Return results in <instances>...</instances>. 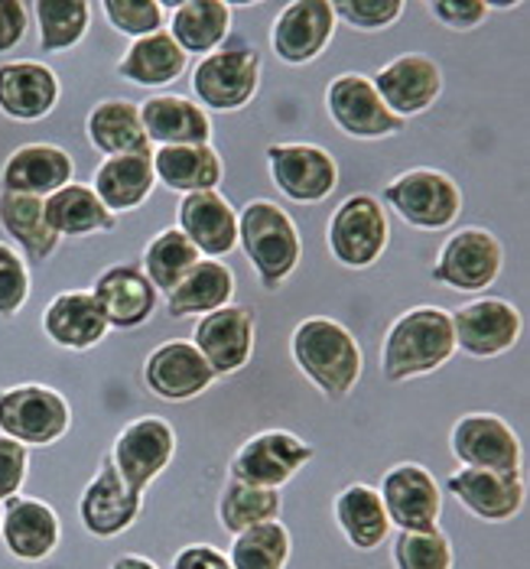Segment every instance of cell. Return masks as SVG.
Wrapping results in <instances>:
<instances>
[{
  "mask_svg": "<svg viewBox=\"0 0 530 569\" xmlns=\"http://www.w3.org/2000/svg\"><path fill=\"white\" fill-rule=\"evenodd\" d=\"M456 355L452 316L437 307L407 309L384 336L381 371L388 381H410L442 368Z\"/></svg>",
  "mask_w": 530,
  "mask_h": 569,
  "instance_id": "2",
  "label": "cell"
},
{
  "mask_svg": "<svg viewBox=\"0 0 530 569\" xmlns=\"http://www.w3.org/2000/svg\"><path fill=\"white\" fill-rule=\"evenodd\" d=\"M153 176L163 182L170 192H209L219 189L224 167H221L219 150L212 143L199 147H157L153 153Z\"/></svg>",
  "mask_w": 530,
  "mask_h": 569,
  "instance_id": "30",
  "label": "cell"
},
{
  "mask_svg": "<svg viewBox=\"0 0 530 569\" xmlns=\"http://www.w3.org/2000/svg\"><path fill=\"white\" fill-rule=\"evenodd\" d=\"M27 300H30V270L13 248L0 244V316L20 312Z\"/></svg>",
  "mask_w": 530,
  "mask_h": 569,
  "instance_id": "44",
  "label": "cell"
},
{
  "mask_svg": "<svg viewBox=\"0 0 530 569\" xmlns=\"http://www.w3.org/2000/svg\"><path fill=\"white\" fill-rule=\"evenodd\" d=\"M336 521H339L346 540L352 543L354 550H378L391 533V521H388V511H384V501H381L378 488L361 482L339 491Z\"/></svg>",
  "mask_w": 530,
  "mask_h": 569,
  "instance_id": "35",
  "label": "cell"
},
{
  "mask_svg": "<svg viewBox=\"0 0 530 569\" xmlns=\"http://www.w3.org/2000/svg\"><path fill=\"white\" fill-rule=\"evenodd\" d=\"M312 459V446L287 430H267L251 437L231 459V479L280 488Z\"/></svg>",
  "mask_w": 530,
  "mask_h": 569,
  "instance_id": "13",
  "label": "cell"
},
{
  "mask_svg": "<svg viewBox=\"0 0 530 569\" xmlns=\"http://www.w3.org/2000/svg\"><path fill=\"white\" fill-rule=\"evenodd\" d=\"M452 316V332H456V349H462L472 358H498L508 349L518 346L521 339V312L508 300H476L469 307L449 312Z\"/></svg>",
  "mask_w": 530,
  "mask_h": 569,
  "instance_id": "16",
  "label": "cell"
},
{
  "mask_svg": "<svg viewBox=\"0 0 530 569\" xmlns=\"http://www.w3.org/2000/svg\"><path fill=\"white\" fill-rule=\"evenodd\" d=\"M216 378L219 375L209 368L202 351L182 339L157 346L143 365V381L150 395H157L160 400H192L209 391Z\"/></svg>",
  "mask_w": 530,
  "mask_h": 569,
  "instance_id": "18",
  "label": "cell"
},
{
  "mask_svg": "<svg viewBox=\"0 0 530 569\" xmlns=\"http://www.w3.org/2000/svg\"><path fill=\"white\" fill-rule=\"evenodd\" d=\"M238 244L267 290L280 287L297 270L303 254L293 219L267 199L248 202L238 216Z\"/></svg>",
  "mask_w": 530,
  "mask_h": 569,
  "instance_id": "3",
  "label": "cell"
},
{
  "mask_svg": "<svg viewBox=\"0 0 530 569\" xmlns=\"http://www.w3.org/2000/svg\"><path fill=\"white\" fill-rule=\"evenodd\" d=\"M267 170L273 186L293 202H322L339 186V167L329 150L316 143H270Z\"/></svg>",
  "mask_w": 530,
  "mask_h": 569,
  "instance_id": "9",
  "label": "cell"
},
{
  "mask_svg": "<svg viewBox=\"0 0 530 569\" xmlns=\"http://www.w3.org/2000/svg\"><path fill=\"white\" fill-rule=\"evenodd\" d=\"M0 224L37 261H46L59 248V234L46 221L43 199L17 196V192H0Z\"/></svg>",
  "mask_w": 530,
  "mask_h": 569,
  "instance_id": "37",
  "label": "cell"
},
{
  "mask_svg": "<svg viewBox=\"0 0 530 569\" xmlns=\"http://www.w3.org/2000/svg\"><path fill=\"white\" fill-rule=\"evenodd\" d=\"M173 569H231V560L209 543H192L179 550Z\"/></svg>",
  "mask_w": 530,
  "mask_h": 569,
  "instance_id": "49",
  "label": "cell"
},
{
  "mask_svg": "<svg viewBox=\"0 0 530 569\" xmlns=\"http://www.w3.org/2000/svg\"><path fill=\"white\" fill-rule=\"evenodd\" d=\"M452 456L466 469L518 472L521 476V439L494 413H469L456 420L449 433Z\"/></svg>",
  "mask_w": 530,
  "mask_h": 569,
  "instance_id": "12",
  "label": "cell"
},
{
  "mask_svg": "<svg viewBox=\"0 0 530 569\" xmlns=\"http://www.w3.org/2000/svg\"><path fill=\"white\" fill-rule=\"evenodd\" d=\"M59 518L56 511L40 501V498H7L3 501V515H0V537L7 543V550L23 560V563H40L46 560L56 543H59Z\"/></svg>",
  "mask_w": 530,
  "mask_h": 569,
  "instance_id": "23",
  "label": "cell"
},
{
  "mask_svg": "<svg viewBox=\"0 0 530 569\" xmlns=\"http://www.w3.org/2000/svg\"><path fill=\"white\" fill-rule=\"evenodd\" d=\"M202 261L199 258V251H196V244L179 231V228H167V231H160L150 244H147V251H143V273H147V280L157 287V293H173L179 283H182V277L196 267V263Z\"/></svg>",
  "mask_w": 530,
  "mask_h": 569,
  "instance_id": "39",
  "label": "cell"
},
{
  "mask_svg": "<svg viewBox=\"0 0 530 569\" xmlns=\"http://www.w3.org/2000/svg\"><path fill=\"white\" fill-rule=\"evenodd\" d=\"M157 186L153 157L150 153H124V157H104V163L94 170L91 189L104 202L108 212H131L140 209Z\"/></svg>",
  "mask_w": 530,
  "mask_h": 569,
  "instance_id": "29",
  "label": "cell"
},
{
  "mask_svg": "<svg viewBox=\"0 0 530 569\" xmlns=\"http://www.w3.org/2000/svg\"><path fill=\"white\" fill-rule=\"evenodd\" d=\"M501 263H504V248L491 231L462 228L449 234V241L442 244L440 261L433 267V280L459 293H482L498 280Z\"/></svg>",
  "mask_w": 530,
  "mask_h": 569,
  "instance_id": "8",
  "label": "cell"
},
{
  "mask_svg": "<svg viewBox=\"0 0 530 569\" xmlns=\"http://www.w3.org/2000/svg\"><path fill=\"white\" fill-rule=\"evenodd\" d=\"M378 495L384 501L388 521L398 530H430L440 521V485L417 462H400L388 469Z\"/></svg>",
  "mask_w": 530,
  "mask_h": 569,
  "instance_id": "15",
  "label": "cell"
},
{
  "mask_svg": "<svg viewBox=\"0 0 530 569\" xmlns=\"http://www.w3.org/2000/svg\"><path fill=\"white\" fill-rule=\"evenodd\" d=\"M384 202L398 212L400 219L420 231H442L456 224L462 212V192L456 179L440 170H407L388 189Z\"/></svg>",
  "mask_w": 530,
  "mask_h": 569,
  "instance_id": "6",
  "label": "cell"
},
{
  "mask_svg": "<svg viewBox=\"0 0 530 569\" xmlns=\"http://www.w3.org/2000/svg\"><path fill=\"white\" fill-rule=\"evenodd\" d=\"M234 297V273L221 261H199L179 283L173 293H167V309L173 319L186 316H209L221 307H231Z\"/></svg>",
  "mask_w": 530,
  "mask_h": 569,
  "instance_id": "32",
  "label": "cell"
},
{
  "mask_svg": "<svg viewBox=\"0 0 530 569\" xmlns=\"http://www.w3.org/2000/svg\"><path fill=\"white\" fill-rule=\"evenodd\" d=\"M94 303L101 309L104 322L114 329H137L143 326L153 309H157V287L147 280V273L133 263H114L104 273H98L94 290H91Z\"/></svg>",
  "mask_w": 530,
  "mask_h": 569,
  "instance_id": "21",
  "label": "cell"
},
{
  "mask_svg": "<svg viewBox=\"0 0 530 569\" xmlns=\"http://www.w3.org/2000/svg\"><path fill=\"white\" fill-rule=\"evenodd\" d=\"M43 329L59 349L86 351L94 349L108 336L111 326L104 322V316H101V309H98L91 293L66 290L46 307Z\"/></svg>",
  "mask_w": 530,
  "mask_h": 569,
  "instance_id": "28",
  "label": "cell"
},
{
  "mask_svg": "<svg viewBox=\"0 0 530 569\" xmlns=\"http://www.w3.org/2000/svg\"><path fill=\"white\" fill-rule=\"evenodd\" d=\"M177 452V433L163 417H140L128 423L111 449V462L121 472L128 488L140 491L153 482Z\"/></svg>",
  "mask_w": 530,
  "mask_h": 569,
  "instance_id": "11",
  "label": "cell"
},
{
  "mask_svg": "<svg viewBox=\"0 0 530 569\" xmlns=\"http://www.w3.org/2000/svg\"><path fill=\"white\" fill-rule=\"evenodd\" d=\"M280 518V491L261 485L228 479L219 498V521L228 533H241L248 527L267 525Z\"/></svg>",
  "mask_w": 530,
  "mask_h": 569,
  "instance_id": "38",
  "label": "cell"
},
{
  "mask_svg": "<svg viewBox=\"0 0 530 569\" xmlns=\"http://www.w3.org/2000/svg\"><path fill=\"white\" fill-rule=\"evenodd\" d=\"M336 20L339 17L329 0H293L273 20L270 46L287 66H307L332 43Z\"/></svg>",
  "mask_w": 530,
  "mask_h": 569,
  "instance_id": "14",
  "label": "cell"
},
{
  "mask_svg": "<svg viewBox=\"0 0 530 569\" xmlns=\"http://www.w3.org/2000/svg\"><path fill=\"white\" fill-rule=\"evenodd\" d=\"M30 7L20 0H0V52H10L27 37Z\"/></svg>",
  "mask_w": 530,
  "mask_h": 569,
  "instance_id": "48",
  "label": "cell"
},
{
  "mask_svg": "<svg viewBox=\"0 0 530 569\" xmlns=\"http://www.w3.org/2000/svg\"><path fill=\"white\" fill-rule=\"evenodd\" d=\"M30 10L37 13L46 52H66L82 43V37L89 33L91 3L86 0H37Z\"/></svg>",
  "mask_w": 530,
  "mask_h": 569,
  "instance_id": "40",
  "label": "cell"
},
{
  "mask_svg": "<svg viewBox=\"0 0 530 569\" xmlns=\"http://www.w3.org/2000/svg\"><path fill=\"white\" fill-rule=\"evenodd\" d=\"M329 251L342 267L364 270L378 261L388 248L391 238V224L384 216V206L368 196L358 192L349 196L329 219Z\"/></svg>",
  "mask_w": 530,
  "mask_h": 569,
  "instance_id": "5",
  "label": "cell"
},
{
  "mask_svg": "<svg viewBox=\"0 0 530 569\" xmlns=\"http://www.w3.org/2000/svg\"><path fill=\"white\" fill-rule=\"evenodd\" d=\"M427 7L449 30H476L491 13V3H486V0H433Z\"/></svg>",
  "mask_w": 530,
  "mask_h": 569,
  "instance_id": "47",
  "label": "cell"
},
{
  "mask_svg": "<svg viewBox=\"0 0 530 569\" xmlns=\"http://www.w3.org/2000/svg\"><path fill=\"white\" fill-rule=\"evenodd\" d=\"M140 505H143V495L128 488V482L121 479V472L114 469V462L108 456L101 462L98 476L82 491L79 515H82L86 530L94 537H118L137 521Z\"/></svg>",
  "mask_w": 530,
  "mask_h": 569,
  "instance_id": "20",
  "label": "cell"
},
{
  "mask_svg": "<svg viewBox=\"0 0 530 569\" xmlns=\"http://www.w3.org/2000/svg\"><path fill=\"white\" fill-rule=\"evenodd\" d=\"M452 491L476 518L482 521H511L524 508V479L518 472H491V469H459L446 479Z\"/></svg>",
  "mask_w": 530,
  "mask_h": 569,
  "instance_id": "25",
  "label": "cell"
},
{
  "mask_svg": "<svg viewBox=\"0 0 530 569\" xmlns=\"http://www.w3.org/2000/svg\"><path fill=\"white\" fill-rule=\"evenodd\" d=\"M398 569H452V543L440 527L430 530H400L394 540Z\"/></svg>",
  "mask_w": 530,
  "mask_h": 569,
  "instance_id": "42",
  "label": "cell"
},
{
  "mask_svg": "<svg viewBox=\"0 0 530 569\" xmlns=\"http://www.w3.org/2000/svg\"><path fill=\"white\" fill-rule=\"evenodd\" d=\"M59 101V79L43 62L0 66V111L13 121H40Z\"/></svg>",
  "mask_w": 530,
  "mask_h": 569,
  "instance_id": "26",
  "label": "cell"
},
{
  "mask_svg": "<svg viewBox=\"0 0 530 569\" xmlns=\"http://www.w3.org/2000/svg\"><path fill=\"white\" fill-rule=\"evenodd\" d=\"M46 221L49 228L62 238H82V234H94V231H111L114 228V212L104 209V202L98 199V192L86 186V182H69L59 192H52L43 199Z\"/></svg>",
  "mask_w": 530,
  "mask_h": 569,
  "instance_id": "36",
  "label": "cell"
},
{
  "mask_svg": "<svg viewBox=\"0 0 530 569\" xmlns=\"http://www.w3.org/2000/svg\"><path fill=\"white\" fill-rule=\"evenodd\" d=\"M332 10L349 27L371 33V30L391 27L400 13H403V3L400 0H342V3H332Z\"/></svg>",
  "mask_w": 530,
  "mask_h": 569,
  "instance_id": "45",
  "label": "cell"
},
{
  "mask_svg": "<svg viewBox=\"0 0 530 569\" xmlns=\"http://www.w3.org/2000/svg\"><path fill=\"white\" fill-rule=\"evenodd\" d=\"M179 231L196 244L202 258L219 261L238 244V212L219 196V189L189 192L179 202Z\"/></svg>",
  "mask_w": 530,
  "mask_h": 569,
  "instance_id": "22",
  "label": "cell"
},
{
  "mask_svg": "<svg viewBox=\"0 0 530 569\" xmlns=\"http://www.w3.org/2000/svg\"><path fill=\"white\" fill-rule=\"evenodd\" d=\"M371 82L378 88L381 101L388 104V111L398 114L400 121L423 114L442 94L440 66L420 52H403L398 59H391Z\"/></svg>",
  "mask_w": 530,
  "mask_h": 569,
  "instance_id": "17",
  "label": "cell"
},
{
  "mask_svg": "<svg viewBox=\"0 0 530 569\" xmlns=\"http://www.w3.org/2000/svg\"><path fill=\"white\" fill-rule=\"evenodd\" d=\"M326 108H329V118L336 121V128L349 137H358V140L391 137V133L403 131V124H407L398 114L388 111L374 82L358 72H346V76L332 79V86L326 88Z\"/></svg>",
  "mask_w": 530,
  "mask_h": 569,
  "instance_id": "10",
  "label": "cell"
},
{
  "mask_svg": "<svg viewBox=\"0 0 530 569\" xmlns=\"http://www.w3.org/2000/svg\"><path fill=\"white\" fill-rule=\"evenodd\" d=\"M261 86V56L248 46H228L202 56L192 72L196 104L206 111H238Z\"/></svg>",
  "mask_w": 530,
  "mask_h": 569,
  "instance_id": "4",
  "label": "cell"
},
{
  "mask_svg": "<svg viewBox=\"0 0 530 569\" xmlns=\"http://www.w3.org/2000/svg\"><path fill=\"white\" fill-rule=\"evenodd\" d=\"M69 430L66 397L43 385L0 391V433L23 446H49Z\"/></svg>",
  "mask_w": 530,
  "mask_h": 569,
  "instance_id": "7",
  "label": "cell"
},
{
  "mask_svg": "<svg viewBox=\"0 0 530 569\" xmlns=\"http://www.w3.org/2000/svg\"><path fill=\"white\" fill-rule=\"evenodd\" d=\"M186 66H189V56L179 49L177 40L167 30H157L150 37L133 40L124 59L118 62V72L133 86L160 88L177 82L186 72Z\"/></svg>",
  "mask_w": 530,
  "mask_h": 569,
  "instance_id": "33",
  "label": "cell"
},
{
  "mask_svg": "<svg viewBox=\"0 0 530 569\" xmlns=\"http://www.w3.org/2000/svg\"><path fill=\"white\" fill-rule=\"evenodd\" d=\"M104 17L118 33L133 37V40L163 30V3L160 0H108Z\"/></svg>",
  "mask_w": 530,
  "mask_h": 569,
  "instance_id": "43",
  "label": "cell"
},
{
  "mask_svg": "<svg viewBox=\"0 0 530 569\" xmlns=\"http://www.w3.org/2000/svg\"><path fill=\"white\" fill-rule=\"evenodd\" d=\"M140 121L157 147H199L212 137L209 114L182 94H153L140 104Z\"/></svg>",
  "mask_w": 530,
  "mask_h": 569,
  "instance_id": "27",
  "label": "cell"
},
{
  "mask_svg": "<svg viewBox=\"0 0 530 569\" xmlns=\"http://www.w3.org/2000/svg\"><path fill=\"white\" fill-rule=\"evenodd\" d=\"M192 346L202 351L216 375H234L251 361L254 351V316L244 307H221L199 316Z\"/></svg>",
  "mask_w": 530,
  "mask_h": 569,
  "instance_id": "19",
  "label": "cell"
},
{
  "mask_svg": "<svg viewBox=\"0 0 530 569\" xmlns=\"http://www.w3.org/2000/svg\"><path fill=\"white\" fill-rule=\"evenodd\" d=\"M86 131H89L94 150L104 157L150 153V140H147L143 121H140V108L133 101H121V98L101 101L98 108H91Z\"/></svg>",
  "mask_w": 530,
  "mask_h": 569,
  "instance_id": "34",
  "label": "cell"
},
{
  "mask_svg": "<svg viewBox=\"0 0 530 569\" xmlns=\"http://www.w3.org/2000/svg\"><path fill=\"white\" fill-rule=\"evenodd\" d=\"M167 33L186 56H209L231 33V7L224 0H179Z\"/></svg>",
  "mask_w": 530,
  "mask_h": 569,
  "instance_id": "31",
  "label": "cell"
},
{
  "mask_svg": "<svg viewBox=\"0 0 530 569\" xmlns=\"http://www.w3.org/2000/svg\"><path fill=\"white\" fill-rule=\"evenodd\" d=\"M290 530L280 521L248 527L234 533L231 543V569H283L290 563Z\"/></svg>",
  "mask_w": 530,
  "mask_h": 569,
  "instance_id": "41",
  "label": "cell"
},
{
  "mask_svg": "<svg viewBox=\"0 0 530 569\" xmlns=\"http://www.w3.org/2000/svg\"><path fill=\"white\" fill-rule=\"evenodd\" d=\"M290 355L297 368L332 400L352 395V388L361 378V365H364L358 339L342 322L329 316L303 319L290 336Z\"/></svg>",
  "mask_w": 530,
  "mask_h": 569,
  "instance_id": "1",
  "label": "cell"
},
{
  "mask_svg": "<svg viewBox=\"0 0 530 569\" xmlns=\"http://www.w3.org/2000/svg\"><path fill=\"white\" fill-rule=\"evenodd\" d=\"M27 469H30V452H27V446L0 433V501L13 498V495L23 488V482H27Z\"/></svg>",
  "mask_w": 530,
  "mask_h": 569,
  "instance_id": "46",
  "label": "cell"
},
{
  "mask_svg": "<svg viewBox=\"0 0 530 569\" xmlns=\"http://www.w3.org/2000/svg\"><path fill=\"white\" fill-rule=\"evenodd\" d=\"M111 569H157V563H150L147 557H137V553H124L111 563Z\"/></svg>",
  "mask_w": 530,
  "mask_h": 569,
  "instance_id": "50",
  "label": "cell"
},
{
  "mask_svg": "<svg viewBox=\"0 0 530 569\" xmlns=\"http://www.w3.org/2000/svg\"><path fill=\"white\" fill-rule=\"evenodd\" d=\"M72 176H76L72 157L56 143H27L13 150L0 170L3 192L33 196V199H49L52 192L69 186Z\"/></svg>",
  "mask_w": 530,
  "mask_h": 569,
  "instance_id": "24",
  "label": "cell"
}]
</instances>
